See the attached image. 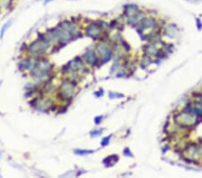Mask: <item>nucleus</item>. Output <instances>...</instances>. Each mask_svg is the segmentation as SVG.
<instances>
[{"label":"nucleus","mask_w":202,"mask_h":178,"mask_svg":"<svg viewBox=\"0 0 202 178\" xmlns=\"http://www.w3.org/2000/svg\"><path fill=\"white\" fill-rule=\"evenodd\" d=\"M173 121L180 128H182L184 130H188L191 127L196 126L197 124L200 121V120L197 116L190 113L189 112H187L183 109L182 111L174 114Z\"/></svg>","instance_id":"f257e3e1"},{"label":"nucleus","mask_w":202,"mask_h":178,"mask_svg":"<svg viewBox=\"0 0 202 178\" xmlns=\"http://www.w3.org/2000/svg\"><path fill=\"white\" fill-rule=\"evenodd\" d=\"M49 42H50V41L46 37V35H43V38L36 40L33 42H32L29 45L28 50H29L30 53H32L34 56L44 54L49 48V45H50Z\"/></svg>","instance_id":"f03ea898"},{"label":"nucleus","mask_w":202,"mask_h":178,"mask_svg":"<svg viewBox=\"0 0 202 178\" xmlns=\"http://www.w3.org/2000/svg\"><path fill=\"white\" fill-rule=\"evenodd\" d=\"M51 67H52V65L49 61L42 60L33 67V69L32 71V76L33 78H43V77L47 76V74L50 71Z\"/></svg>","instance_id":"7ed1b4c3"},{"label":"nucleus","mask_w":202,"mask_h":178,"mask_svg":"<svg viewBox=\"0 0 202 178\" xmlns=\"http://www.w3.org/2000/svg\"><path fill=\"white\" fill-rule=\"evenodd\" d=\"M184 110L197 116L200 121H202V102L199 101L198 99L194 102H191L187 103L184 107Z\"/></svg>","instance_id":"20e7f679"},{"label":"nucleus","mask_w":202,"mask_h":178,"mask_svg":"<svg viewBox=\"0 0 202 178\" xmlns=\"http://www.w3.org/2000/svg\"><path fill=\"white\" fill-rule=\"evenodd\" d=\"M75 89L76 85L74 83L69 80H66L63 81L60 85L59 93L64 98H71L75 94Z\"/></svg>","instance_id":"39448f33"},{"label":"nucleus","mask_w":202,"mask_h":178,"mask_svg":"<svg viewBox=\"0 0 202 178\" xmlns=\"http://www.w3.org/2000/svg\"><path fill=\"white\" fill-rule=\"evenodd\" d=\"M96 48H97V50H98L99 54L101 56V59H102V60H101L102 64L107 63L110 60L112 59V50L110 49V47L106 43L100 42L96 46Z\"/></svg>","instance_id":"423d86ee"},{"label":"nucleus","mask_w":202,"mask_h":178,"mask_svg":"<svg viewBox=\"0 0 202 178\" xmlns=\"http://www.w3.org/2000/svg\"><path fill=\"white\" fill-rule=\"evenodd\" d=\"M157 25V21L155 17H145V18L141 22V24L138 25V32L142 34L145 30L148 29H155Z\"/></svg>","instance_id":"0eeeda50"},{"label":"nucleus","mask_w":202,"mask_h":178,"mask_svg":"<svg viewBox=\"0 0 202 178\" xmlns=\"http://www.w3.org/2000/svg\"><path fill=\"white\" fill-rule=\"evenodd\" d=\"M145 18V14L144 11H138L133 14L127 15V22L131 26H138L141 22Z\"/></svg>","instance_id":"6e6552de"},{"label":"nucleus","mask_w":202,"mask_h":178,"mask_svg":"<svg viewBox=\"0 0 202 178\" xmlns=\"http://www.w3.org/2000/svg\"><path fill=\"white\" fill-rule=\"evenodd\" d=\"M102 24H92L86 29V35L93 39H98L102 35Z\"/></svg>","instance_id":"1a4fd4ad"},{"label":"nucleus","mask_w":202,"mask_h":178,"mask_svg":"<svg viewBox=\"0 0 202 178\" xmlns=\"http://www.w3.org/2000/svg\"><path fill=\"white\" fill-rule=\"evenodd\" d=\"M85 61L90 65V66H95L98 60L97 59V55H96V53L94 50H92V49H88L85 52V54L83 56Z\"/></svg>","instance_id":"9d476101"},{"label":"nucleus","mask_w":202,"mask_h":178,"mask_svg":"<svg viewBox=\"0 0 202 178\" xmlns=\"http://www.w3.org/2000/svg\"><path fill=\"white\" fill-rule=\"evenodd\" d=\"M67 67L71 71H74V72H75V71H80V70L85 69V67L82 60L80 58H78V57H77L73 60H71L67 64Z\"/></svg>","instance_id":"9b49d317"},{"label":"nucleus","mask_w":202,"mask_h":178,"mask_svg":"<svg viewBox=\"0 0 202 178\" xmlns=\"http://www.w3.org/2000/svg\"><path fill=\"white\" fill-rule=\"evenodd\" d=\"M158 48L156 46V42H152L148 44H146L145 46L143 47V50L145 52V55H148L149 57L152 56H155L156 53L158 51Z\"/></svg>","instance_id":"f8f14e48"},{"label":"nucleus","mask_w":202,"mask_h":178,"mask_svg":"<svg viewBox=\"0 0 202 178\" xmlns=\"http://www.w3.org/2000/svg\"><path fill=\"white\" fill-rule=\"evenodd\" d=\"M59 27L67 32H68L72 36L73 35H78V31L77 28L75 24H73L72 23L67 21V22H63L59 24Z\"/></svg>","instance_id":"ddd939ff"},{"label":"nucleus","mask_w":202,"mask_h":178,"mask_svg":"<svg viewBox=\"0 0 202 178\" xmlns=\"http://www.w3.org/2000/svg\"><path fill=\"white\" fill-rule=\"evenodd\" d=\"M177 32H178V29L176 27L175 24H169L167 25L166 27H165L164 29V35L166 37L170 38V39H173L176 37V35H177Z\"/></svg>","instance_id":"4468645a"},{"label":"nucleus","mask_w":202,"mask_h":178,"mask_svg":"<svg viewBox=\"0 0 202 178\" xmlns=\"http://www.w3.org/2000/svg\"><path fill=\"white\" fill-rule=\"evenodd\" d=\"M123 10H124V14L126 15L133 14L138 11V6L136 4H127L123 7Z\"/></svg>","instance_id":"2eb2a0df"},{"label":"nucleus","mask_w":202,"mask_h":178,"mask_svg":"<svg viewBox=\"0 0 202 178\" xmlns=\"http://www.w3.org/2000/svg\"><path fill=\"white\" fill-rule=\"evenodd\" d=\"M33 67V64H32V61L31 60H24L22 61H20L19 63V67L22 69V70H30L32 69Z\"/></svg>","instance_id":"dca6fc26"},{"label":"nucleus","mask_w":202,"mask_h":178,"mask_svg":"<svg viewBox=\"0 0 202 178\" xmlns=\"http://www.w3.org/2000/svg\"><path fill=\"white\" fill-rule=\"evenodd\" d=\"M119 160V156L118 155H111L107 156L104 160H103V163L104 164H107V163H111V166L114 165L117 161Z\"/></svg>","instance_id":"f3484780"},{"label":"nucleus","mask_w":202,"mask_h":178,"mask_svg":"<svg viewBox=\"0 0 202 178\" xmlns=\"http://www.w3.org/2000/svg\"><path fill=\"white\" fill-rule=\"evenodd\" d=\"M75 153L79 156H85V155H89V154H93L94 151L93 150H85V149H77V150H75Z\"/></svg>","instance_id":"a211bd4d"},{"label":"nucleus","mask_w":202,"mask_h":178,"mask_svg":"<svg viewBox=\"0 0 202 178\" xmlns=\"http://www.w3.org/2000/svg\"><path fill=\"white\" fill-rule=\"evenodd\" d=\"M12 23H13V21L11 20V21H9L8 23H6L3 27H2V30H1V33H0V39H2L3 37H4V34H5V32H6V29L12 24Z\"/></svg>","instance_id":"6ab92c4d"},{"label":"nucleus","mask_w":202,"mask_h":178,"mask_svg":"<svg viewBox=\"0 0 202 178\" xmlns=\"http://www.w3.org/2000/svg\"><path fill=\"white\" fill-rule=\"evenodd\" d=\"M111 138H112V135H110V136H107V137L103 138L102 140V142H101V145H102V147H106V146L110 143V139H111Z\"/></svg>","instance_id":"aec40b11"},{"label":"nucleus","mask_w":202,"mask_h":178,"mask_svg":"<svg viewBox=\"0 0 202 178\" xmlns=\"http://www.w3.org/2000/svg\"><path fill=\"white\" fill-rule=\"evenodd\" d=\"M109 97L111 99H114V98H122L124 97V95H121V94H118V93H113V92H111L109 94Z\"/></svg>","instance_id":"412c9836"},{"label":"nucleus","mask_w":202,"mask_h":178,"mask_svg":"<svg viewBox=\"0 0 202 178\" xmlns=\"http://www.w3.org/2000/svg\"><path fill=\"white\" fill-rule=\"evenodd\" d=\"M102 131H103L102 129V130H95V131H92V132H91V136H92V137H97V136H99L100 134H102Z\"/></svg>","instance_id":"4be33fe9"},{"label":"nucleus","mask_w":202,"mask_h":178,"mask_svg":"<svg viewBox=\"0 0 202 178\" xmlns=\"http://www.w3.org/2000/svg\"><path fill=\"white\" fill-rule=\"evenodd\" d=\"M123 154H124L125 156H131V157H133V154L131 153V151L130 150V149H128V148H126V149L123 150Z\"/></svg>","instance_id":"5701e85b"},{"label":"nucleus","mask_w":202,"mask_h":178,"mask_svg":"<svg viewBox=\"0 0 202 178\" xmlns=\"http://www.w3.org/2000/svg\"><path fill=\"white\" fill-rule=\"evenodd\" d=\"M102 119H103V116H102V115L97 116V117L95 118V122L96 124H99V123L102 121Z\"/></svg>","instance_id":"b1692460"},{"label":"nucleus","mask_w":202,"mask_h":178,"mask_svg":"<svg viewBox=\"0 0 202 178\" xmlns=\"http://www.w3.org/2000/svg\"><path fill=\"white\" fill-rule=\"evenodd\" d=\"M195 21H196V24H197V26H198V29L200 30L201 27H202V23H201L200 19H199V18H196Z\"/></svg>","instance_id":"393cba45"},{"label":"nucleus","mask_w":202,"mask_h":178,"mask_svg":"<svg viewBox=\"0 0 202 178\" xmlns=\"http://www.w3.org/2000/svg\"><path fill=\"white\" fill-rule=\"evenodd\" d=\"M100 92H98V93H95V95L97 96V97H100L101 95H103V90H102H102H99Z\"/></svg>","instance_id":"a878e982"},{"label":"nucleus","mask_w":202,"mask_h":178,"mask_svg":"<svg viewBox=\"0 0 202 178\" xmlns=\"http://www.w3.org/2000/svg\"><path fill=\"white\" fill-rule=\"evenodd\" d=\"M198 100L202 102V91L200 92V95H199V97H198Z\"/></svg>","instance_id":"bb28decb"},{"label":"nucleus","mask_w":202,"mask_h":178,"mask_svg":"<svg viewBox=\"0 0 202 178\" xmlns=\"http://www.w3.org/2000/svg\"><path fill=\"white\" fill-rule=\"evenodd\" d=\"M49 1H50V0H46V3H48Z\"/></svg>","instance_id":"cd10ccee"}]
</instances>
